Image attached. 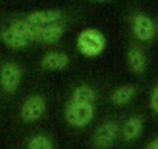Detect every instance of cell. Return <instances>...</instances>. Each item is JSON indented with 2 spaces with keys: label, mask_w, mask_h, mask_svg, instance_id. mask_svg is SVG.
Returning <instances> with one entry per match:
<instances>
[{
  "label": "cell",
  "mask_w": 158,
  "mask_h": 149,
  "mask_svg": "<svg viewBox=\"0 0 158 149\" xmlns=\"http://www.w3.org/2000/svg\"><path fill=\"white\" fill-rule=\"evenodd\" d=\"M106 36L96 28H84L76 37L77 51L85 57H96L106 50Z\"/></svg>",
  "instance_id": "cell-1"
},
{
  "label": "cell",
  "mask_w": 158,
  "mask_h": 149,
  "mask_svg": "<svg viewBox=\"0 0 158 149\" xmlns=\"http://www.w3.org/2000/svg\"><path fill=\"white\" fill-rule=\"evenodd\" d=\"M65 120L73 127H82L89 124L95 117V106L84 103H70L65 107Z\"/></svg>",
  "instance_id": "cell-2"
},
{
  "label": "cell",
  "mask_w": 158,
  "mask_h": 149,
  "mask_svg": "<svg viewBox=\"0 0 158 149\" xmlns=\"http://www.w3.org/2000/svg\"><path fill=\"white\" fill-rule=\"evenodd\" d=\"M22 83V67L17 62H3L0 65V87L6 93H14Z\"/></svg>",
  "instance_id": "cell-3"
},
{
  "label": "cell",
  "mask_w": 158,
  "mask_h": 149,
  "mask_svg": "<svg viewBox=\"0 0 158 149\" xmlns=\"http://www.w3.org/2000/svg\"><path fill=\"white\" fill-rule=\"evenodd\" d=\"M47 110V100L44 95H39V93H34V95H30L22 107H20V118L25 121V123H34L37 120H40L44 117Z\"/></svg>",
  "instance_id": "cell-4"
},
{
  "label": "cell",
  "mask_w": 158,
  "mask_h": 149,
  "mask_svg": "<svg viewBox=\"0 0 158 149\" xmlns=\"http://www.w3.org/2000/svg\"><path fill=\"white\" fill-rule=\"evenodd\" d=\"M119 127L115 121H107L101 124L92 135V143L95 149H110L118 138Z\"/></svg>",
  "instance_id": "cell-5"
},
{
  "label": "cell",
  "mask_w": 158,
  "mask_h": 149,
  "mask_svg": "<svg viewBox=\"0 0 158 149\" xmlns=\"http://www.w3.org/2000/svg\"><path fill=\"white\" fill-rule=\"evenodd\" d=\"M132 31L139 40L147 42L155 36V25L150 17L139 13V14H135L132 20Z\"/></svg>",
  "instance_id": "cell-6"
},
{
  "label": "cell",
  "mask_w": 158,
  "mask_h": 149,
  "mask_svg": "<svg viewBox=\"0 0 158 149\" xmlns=\"http://www.w3.org/2000/svg\"><path fill=\"white\" fill-rule=\"evenodd\" d=\"M62 17L64 14L60 10H36V11H30L25 16V19L36 27H45L50 23L60 22Z\"/></svg>",
  "instance_id": "cell-7"
},
{
  "label": "cell",
  "mask_w": 158,
  "mask_h": 149,
  "mask_svg": "<svg viewBox=\"0 0 158 149\" xmlns=\"http://www.w3.org/2000/svg\"><path fill=\"white\" fill-rule=\"evenodd\" d=\"M70 65V56L62 51L45 53L40 59V68L48 71H60Z\"/></svg>",
  "instance_id": "cell-8"
},
{
  "label": "cell",
  "mask_w": 158,
  "mask_h": 149,
  "mask_svg": "<svg viewBox=\"0 0 158 149\" xmlns=\"http://www.w3.org/2000/svg\"><path fill=\"white\" fill-rule=\"evenodd\" d=\"M65 33V25L62 22H56V23H50L45 27H39V34H37V40L42 44H56L62 39Z\"/></svg>",
  "instance_id": "cell-9"
},
{
  "label": "cell",
  "mask_w": 158,
  "mask_h": 149,
  "mask_svg": "<svg viewBox=\"0 0 158 149\" xmlns=\"http://www.w3.org/2000/svg\"><path fill=\"white\" fill-rule=\"evenodd\" d=\"M0 40L11 50H22V48H27L30 45V42L27 39H23L19 33H16L11 27L0 30Z\"/></svg>",
  "instance_id": "cell-10"
},
{
  "label": "cell",
  "mask_w": 158,
  "mask_h": 149,
  "mask_svg": "<svg viewBox=\"0 0 158 149\" xmlns=\"http://www.w3.org/2000/svg\"><path fill=\"white\" fill-rule=\"evenodd\" d=\"M10 27H11L16 33H19L23 39H27L28 42H34V40H37L39 27L33 25V23L28 22L25 17H23V19H14V20L10 23Z\"/></svg>",
  "instance_id": "cell-11"
},
{
  "label": "cell",
  "mask_w": 158,
  "mask_h": 149,
  "mask_svg": "<svg viewBox=\"0 0 158 149\" xmlns=\"http://www.w3.org/2000/svg\"><path fill=\"white\" fill-rule=\"evenodd\" d=\"M127 62H129V67L133 73H143L146 70V65H147L146 54L139 47H132L127 51Z\"/></svg>",
  "instance_id": "cell-12"
},
{
  "label": "cell",
  "mask_w": 158,
  "mask_h": 149,
  "mask_svg": "<svg viewBox=\"0 0 158 149\" xmlns=\"http://www.w3.org/2000/svg\"><path fill=\"white\" fill-rule=\"evenodd\" d=\"M96 100V92L92 86L82 84L77 86L71 93V103H84V104H93Z\"/></svg>",
  "instance_id": "cell-13"
},
{
  "label": "cell",
  "mask_w": 158,
  "mask_h": 149,
  "mask_svg": "<svg viewBox=\"0 0 158 149\" xmlns=\"http://www.w3.org/2000/svg\"><path fill=\"white\" fill-rule=\"evenodd\" d=\"M143 132V121L138 117H132L129 118L124 126H123V138L126 141H133L136 140Z\"/></svg>",
  "instance_id": "cell-14"
},
{
  "label": "cell",
  "mask_w": 158,
  "mask_h": 149,
  "mask_svg": "<svg viewBox=\"0 0 158 149\" xmlns=\"http://www.w3.org/2000/svg\"><path fill=\"white\" fill-rule=\"evenodd\" d=\"M135 93H136V90H135L133 86H121V87L113 90L110 101L116 106H124V104H129L133 100Z\"/></svg>",
  "instance_id": "cell-15"
},
{
  "label": "cell",
  "mask_w": 158,
  "mask_h": 149,
  "mask_svg": "<svg viewBox=\"0 0 158 149\" xmlns=\"http://www.w3.org/2000/svg\"><path fill=\"white\" fill-rule=\"evenodd\" d=\"M27 149H53V143H51L50 137H47L44 134H39V135L31 137V140L28 141Z\"/></svg>",
  "instance_id": "cell-16"
},
{
  "label": "cell",
  "mask_w": 158,
  "mask_h": 149,
  "mask_svg": "<svg viewBox=\"0 0 158 149\" xmlns=\"http://www.w3.org/2000/svg\"><path fill=\"white\" fill-rule=\"evenodd\" d=\"M150 109L158 113V86H155V89L152 90V95H150Z\"/></svg>",
  "instance_id": "cell-17"
},
{
  "label": "cell",
  "mask_w": 158,
  "mask_h": 149,
  "mask_svg": "<svg viewBox=\"0 0 158 149\" xmlns=\"http://www.w3.org/2000/svg\"><path fill=\"white\" fill-rule=\"evenodd\" d=\"M146 149H158V137H156L153 141H150V143L146 146Z\"/></svg>",
  "instance_id": "cell-18"
},
{
  "label": "cell",
  "mask_w": 158,
  "mask_h": 149,
  "mask_svg": "<svg viewBox=\"0 0 158 149\" xmlns=\"http://www.w3.org/2000/svg\"><path fill=\"white\" fill-rule=\"evenodd\" d=\"M92 3H109V2H113V0H90Z\"/></svg>",
  "instance_id": "cell-19"
}]
</instances>
